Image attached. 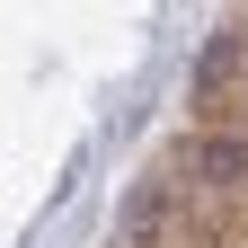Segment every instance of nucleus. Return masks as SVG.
Listing matches in <instances>:
<instances>
[{
	"instance_id": "f257e3e1",
	"label": "nucleus",
	"mask_w": 248,
	"mask_h": 248,
	"mask_svg": "<svg viewBox=\"0 0 248 248\" xmlns=\"http://www.w3.org/2000/svg\"><path fill=\"white\" fill-rule=\"evenodd\" d=\"M195 177H204V186H239V177H248V142H239V133H204V142H195Z\"/></svg>"
},
{
	"instance_id": "f03ea898",
	"label": "nucleus",
	"mask_w": 248,
	"mask_h": 248,
	"mask_svg": "<svg viewBox=\"0 0 248 248\" xmlns=\"http://www.w3.org/2000/svg\"><path fill=\"white\" fill-rule=\"evenodd\" d=\"M151 222H160V186H142V195L124 204V239H151Z\"/></svg>"
}]
</instances>
